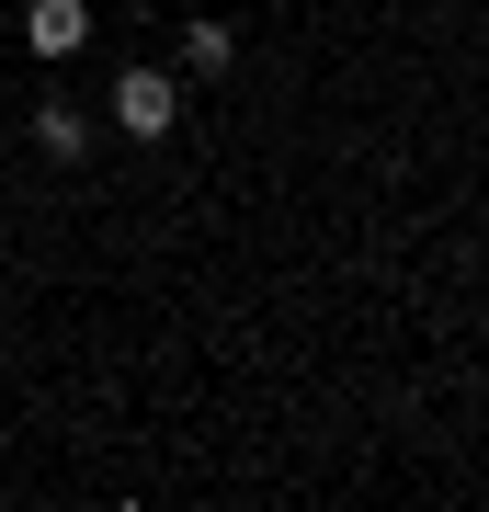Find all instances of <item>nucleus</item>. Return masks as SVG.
<instances>
[{"instance_id": "f257e3e1", "label": "nucleus", "mask_w": 489, "mask_h": 512, "mask_svg": "<svg viewBox=\"0 0 489 512\" xmlns=\"http://www.w3.org/2000/svg\"><path fill=\"white\" fill-rule=\"evenodd\" d=\"M171 114H182L171 69H114V126L126 137H171Z\"/></svg>"}, {"instance_id": "f03ea898", "label": "nucleus", "mask_w": 489, "mask_h": 512, "mask_svg": "<svg viewBox=\"0 0 489 512\" xmlns=\"http://www.w3.org/2000/svg\"><path fill=\"white\" fill-rule=\"evenodd\" d=\"M23 46L35 57H80L91 46V0H23Z\"/></svg>"}, {"instance_id": "7ed1b4c3", "label": "nucleus", "mask_w": 489, "mask_h": 512, "mask_svg": "<svg viewBox=\"0 0 489 512\" xmlns=\"http://www.w3.org/2000/svg\"><path fill=\"white\" fill-rule=\"evenodd\" d=\"M80 137H91V126H80L69 103H46V114H35V148H46V160H80Z\"/></svg>"}, {"instance_id": "20e7f679", "label": "nucleus", "mask_w": 489, "mask_h": 512, "mask_svg": "<svg viewBox=\"0 0 489 512\" xmlns=\"http://www.w3.org/2000/svg\"><path fill=\"white\" fill-rule=\"evenodd\" d=\"M228 57H239L228 23H194V35H182V69H228Z\"/></svg>"}]
</instances>
